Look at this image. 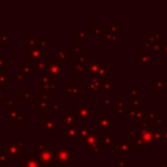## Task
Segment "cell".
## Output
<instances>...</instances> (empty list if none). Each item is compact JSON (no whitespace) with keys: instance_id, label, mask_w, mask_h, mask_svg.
<instances>
[{"instance_id":"cell-1","label":"cell","mask_w":167,"mask_h":167,"mask_svg":"<svg viewBox=\"0 0 167 167\" xmlns=\"http://www.w3.org/2000/svg\"><path fill=\"white\" fill-rule=\"evenodd\" d=\"M17 78H18V80H22L24 77H22V75H20V73H18V75H17Z\"/></svg>"}]
</instances>
